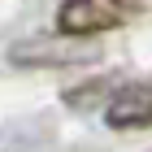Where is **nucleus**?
I'll list each match as a JSON object with an SVG mask.
<instances>
[{
  "instance_id": "f257e3e1",
  "label": "nucleus",
  "mask_w": 152,
  "mask_h": 152,
  "mask_svg": "<svg viewBox=\"0 0 152 152\" xmlns=\"http://www.w3.org/2000/svg\"><path fill=\"white\" fill-rule=\"evenodd\" d=\"M126 18V4L122 0H65L57 13V26L65 35H96V31H109Z\"/></svg>"
},
{
  "instance_id": "f03ea898",
  "label": "nucleus",
  "mask_w": 152,
  "mask_h": 152,
  "mask_svg": "<svg viewBox=\"0 0 152 152\" xmlns=\"http://www.w3.org/2000/svg\"><path fill=\"white\" fill-rule=\"evenodd\" d=\"M109 122L113 126H148L152 122V91H148V83L122 87V96L109 104Z\"/></svg>"
}]
</instances>
